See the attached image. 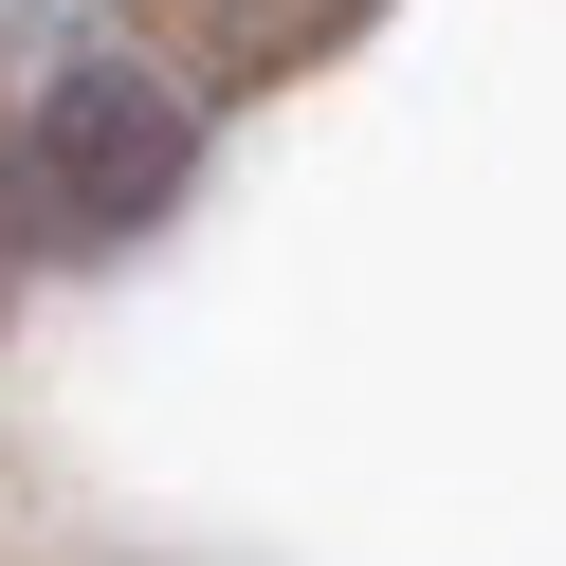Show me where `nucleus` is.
Listing matches in <instances>:
<instances>
[{"instance_id":"f257e3e1","label":"nucleus","mask_w":566,"mask_h":566,"mask_svg":"<svg viewBox=\"0 0 566 566\" xmlns=\"http://www.w3.org/2000/svg\"><path fill=\"white\" fill-rule=\"evenodd\" d=\"M165 184H184V92H165L147 55H74V74L19 111V201H38L55 238L165 220Z\"/></svg>"}]
</instances>
